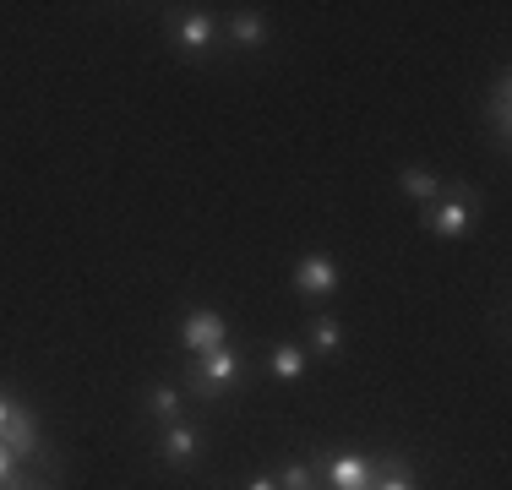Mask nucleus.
<instances>
[{"label": "nucleus", "mask_w": 512, "mask_h": 490, "mask_svg": "<svg viewBox=\"0 0 512 490\" xmlns=\"http://www.w3.org/2000/svg\"><path fill=\"white\" fill-rule=\"evenodd\" d=\"M202 447H207V431H202L197 420H175V425H164V431H158V463H164V469H175V474L197 469Z\"/></svg>", "instance_id": "nucleus-4"}, {"label": "nucleus", "mask_w": 512, "mask_h": 490, "mask_svg": "<svg viewBox=\"0 0 512 490\" xmlns=\"http://www.w3.org/2000/svg\"><path fill=\"white\" fill-rule=\"evenodd\" d=\"M246 490H278V480H273V474H251Z\"/></svg>", "instance_id": "nucleus-17"}, {"label": "nucleus", "mask_w": 512, "mask_h": 490, "mask_svg": "<svg viewBox=\"0 0 512 490\" xmlns=\"http://www.w3.org/2000/svg\"><path fill=\"white\" fill-rule=\"evenodd\" d=\"M365 490H371V485H365Z\"/></svg>", "instance_id": "nucleus-18"}, {"label": "nucleus", "mask_w": 512, "mask_h": 490, "mask_svg": "<svg viewBox=\"0 0 512 490\" xmlns=\"http://www.w3.org/2000/svg\"><path fill=\"white\" fill-rule=\"evenodd\" d=\"M224 39L235 55H262V49L273 44V22H267V11H229Z\"/></svg>", "instance_id": "nucleus-8"}, {"label": "nucleus", "mask_w": 512, "mask_h": 490, "mask_svg": "<svg viewBox=\"0 0 512 490\" xmlns=\"http://www.w3.org/2000/svg\"><path fill=\"white\" fill-rule=\"evenodd\" d=\"M398 186H404V196L414 207H431V202H442V196H447V180L436 175V169H425V164L398 169Z\"/></svg>", "instance_id": "nucleus-11"}, {"label": "nucleus", "mask_w": 512, "mask_h": 490, "mask_svg": "<svg viewBox=\"0 0 512 490\" xmlns=\"http://www.w3.org/2000/svg\"><path fill=\"white\" fill-rule=\"evenodd\" d=\"M376 474V458H360V452H327L316 463V480H327V490H365Z\"/></svg>", "instance_id": "nucleus-7"}, {"label": "nucleus", "mask_w": 512, "mask_h": 490, "mask_svg": "<svg viewBox=\"0 0 512 490\" xmlns=\"http://www.w3.org/2000/svg\"><path fill=\"white\" fill-rule=\"evenodd\" d=\"M485 126H491V137L507 147V137H512V77H507V66L496 71L491 93H485Z\"/></svg>", "instance_id": "nucleus-9"}, {"label": "nucleus", "mask_w": 512, "mask_h": 490, "mask_svg": "<svg viewBox=\"0 0 512 490\" xmlns=\"http://www.w3.org/2000/svg\"><path fill=\"white\" fill-rule=\"evenodd\" d=\"M306 365H311V354L300 349V343H273V349H267V371L278 376V382H300V376H306Z\"/></svg>", "instance_id": "nucleus-12"}, {"label": "nucleus", "mask_w": 512, "mask_h": 490, "mask_svg": "<svg viewBox=\"0 0 512 490\" xmlns=\"http://www.w3.org/2000/svg\"><path fill=\"white\" fill-rule=\"evenodd\" d=\"M338 349H344V327H338V316H316L311 322V354L316 360H333Z\"/></svg>", "instance_id": "nucleus-14"}, {"label": "nucleus", "mask_w": 512, "mask_h": 490, "mask_svg": "<svg viewBox=\"0 0 512 490\" xmlns=\"http://www.w3.org/2000/svg\"><path fill=\"white\" fill-rule=\"evenodd\" d=\"M240 376H246V354H240L235 343H218V349L186 360V392L197 403H224L229 392L240 387Z\"/></svg>", "instance_id": "nucleus-1"}, {"label": "nucleus", "mask_w": 512, "mask_h": 490, "mask_svg": "<svg viewBox=\"0 0 512 490\" xmlns=\"http://www.w3.org/2000/svg\"><path fill=\"white\" fill-rule=\"evenodd\" d=\"M164 39H169L175 55L207 60V55H213V44H218V22L207 17V11H197V6H180V11H169V17H164Z\"/></svg>", "instance_id": "nucleus-3"}, {"label": "nucleus", "mask_w": 512, "mask_h": 490, "mask_svg": "<svg viewBox=\"0 0 512 490\" xmlns=\"http://www.w3.org/2000/svg\"><path fill=\"white\" fill-rule=\"evenodd\" d=\"M142 409H148V420L158 425V431H164V425L186 420V392H180L175 382H153L148 398H142Z\"/></svg>", "instance_id": "nucleus-10"}, {"label": "nucleus", "mask_w": 512, "mask_h": 490, "mask_svg": "<svg viewBox=\"0 0 512 490\" xmlns=\"http://www.w3.org/2000/svg\"><path fill=\"white\" fill-rule=\"evenodd\" d=\"M218 343H229V316L213 311V305L186 311V322H180V349H186V354H207V349H218Z\"/></svg>", "instance_id": "nucleus-6"}, {"label": "nucleus", "mask_w": 512, "mask_h": 490, "mask_svg": "<svg viewBox=\"0 0 512 490\" xmlns=\"http://www.w3.org/2000/svg\"><path fill=\"white\" fill-rule=\"evenodd\" d=\"M17 392H11V387H0V431H6V420H11V409H17Z\"/></svg>", "instance_id": "nucleus-16"}, {"label": "nucleus", "mask_w": 512, "mask_h": 490, "mask_svg": "<svg viewBox=\"0 0 512 490\" xmlns=\"http://www.w3.org/2000/svg\"><path fill=\"white\" fill-rule=\"evenodd\" d=\"M289 289H295L300 300H327V294H338V262L327 251H306L295 262V273H289Z\"/></svg>", "instance_id": "nucleus-5"}, {"label": "nucleus", "mask_w": 512, "mask_h": 490, "mask_svg": "<svg viewBox=\"0 0 512 490\" xmlns=\"http://www.w3.org/2000/svg\"><path fill=\"white\" fill-rule=\"evenodd\" d=\"M474 213H480V196L469 191V180H447L442 202L420 207V229L436 240H463L474 229Z\"/></svg>", "instance_id": "nucleus-2"}, {"label": "nucleus", "mask_w": 512, "mask_h": 490, "mask_svg": "<svg viewBox=\"0 0 512 490\" xmlns=\"http://www.w3.org/2000/svg\"><path fill=\"white\" fill-rule=\"evenodd\" d=\"M273 480H278V490H316V463L295 458V463H284Z\"/></svg>", "instance_id": "nucleus-15"}, {"label": "nucleus", "mask_w": 512, "mask_h": 490, "mask_svg": "<svg viewBox=\"0 0 512 490\" xmlns=\"http://www.w3.org/2000/svg\"><path fill=\"white\" fill-rule=\"evenodd\" d=\"M371 490H420V485H414V469H409L404 452H393V458H376Z\"/></svg>", "instance_id": "nucleus-13"}]
</instances>
